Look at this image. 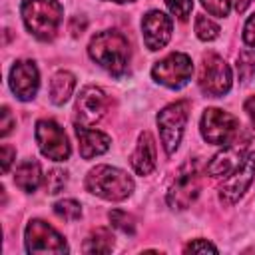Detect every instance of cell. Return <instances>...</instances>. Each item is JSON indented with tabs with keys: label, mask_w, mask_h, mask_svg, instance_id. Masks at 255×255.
<instances>
[{
	"label": "cell",
	"mask_w": 255,
	"mask_h": 255,
	"mask_svg": "<svg viewBox=\"0 0 255 255\" xmlns=\"http://www.w3.org/2000/svg\"><path fill=\"white\" fill-rule=\"evenodd\" d=\"M88 54L100 68H104L108 74L116 78L124 76L129 68L131 50L128 38L122 32L104 30L96 34L88 44Z\"/></svg>",
	"instance_id": "6da1fadb"
},
{
	"label": "cell",
	"mask_w": 255,
	"mask_h": 255,
	"mask_svg": "<svg viewBox=\"0 0 255 255\" xmlns=\"http://www.w3.org/2000/svg\"><path fill=\"white\" fill-rule=\"evenodd\" d=\"M20 14L28 32L42 42L56 36L64 18V10L58 0H24Z\"/></svg>",
	"instance_id": "7a4b0ae2"
},
{
	"label": "cell",
	"mask_w": 255,
	"mask_h": 255,
	"mask_svg": "<svg viewBox=\"0 0 255 255\" xmlns=\"http://www.w3.org/2000/svg\"><path fill=\"white\" fill-rule=\"evenodd\" d=\"M133 187L135 183L131 175L120 167L96 165L86 175V189L106 201H124L131 195Z\"/></svg>",
	"instance_id": "3957f363"
},
{
	"label": "cell",
	"mask_w": 255,
	"mask_h": 255,
	"mask_svg": "<svg viewBox=\"0 0 255 255\" xmlns=\"http://www.w3.org/2000/svg\"><path fill=\"white\" fill-rule=\"evenodd\" d=\"M199 191H201V163L197 157H191L175 171L167 187L165 199L171 209L183 211L197 199Z\"/></svg>",
	"instance_id": "277c9868"
},
{
	"label": "cell",
	"mask_w": 255,
	"mask_h": 255,
	"mask_svg": "<svg viewBox=\"0 0 255 255\" xmlns=\"http://www.w3.org/2000/svg\"><path fill=\"white\" fill-rule=\"evenodd\" d=\"M187 118H189V102L187 100L173 102V104L165 106L161 112H157L155 122H157V129H159V139H161V145L167 155H173L175 149L179 147Z\"/></svg>",
	"instance_id": "5b68a950"
},
{
	"label": "cell",
	"mask_w": 255,
	"mask_h": 255,
	"mask_svg": "<svg viewBox=\"0 0 255 255\" xmlns=\"http://www.w3.org/2000/svg\"><path fill=\"white\" fill-rule=\"evenodd\" d=\"M199 88L205 96L209 98H221L231 90L233 84V74L229 64L217 56V54H207L203 56L201 68H199Z\"/></svg>",
	"instance_id": "8992f818"
},
{
	"label": "cell",
	"mask_w": 255,
	"mask_h": 255,
	"mask_svg": "<svg viewBox=\"0 0 255 255\" xmlns=\"http://www.w3.org/2000/svg\"><path fill=\"white\" fill-rule=\"evenodd\" d=\"M199 129L205 141L215 145H227L239 133V120L219 108H207L201 116Z\"/></svg>",
	"instance_id": "52a82bcc"
},
{
	"label": "cell",
	"mask_w": 255,
	"mask_h": 255,
	"mask_svg": "<svg viewBox=\"0 0 255 255\" xmlns=\"http://www.w3.org/2000/svg\"><path fill=\"white\" fill-rule=\"evenodd\" d=\"M193 74V64L191 58L183 52H173L169 56H165L163 60L155 62L151 68V78L171 90H179L183 88Z\"/></svg>",
	"instance_id": "ba28073f"
},
{
	"label": "cell",
	"mask_w": 255,
	"mask_h": 255,
	"mask_svg": "<svg viewBox=\"0 0 255 255\" xmlns=\"http://www.w3.org/2000/svg\"><path fill=\"white\" fill-rule=\"evenodd\" d=\"M24 245L28 253H68L70 247L64 237L46 221L30 219L24 229Z\"/></svg>",
	"instance_id": "9c48e42d"
},
{
	"label": "cell",
	"mask_w": 255,
	"mask_h": 255,
	"mask_svg": "<svg viewBox=\"0 0 255 255\" xmlns=\"http://www.w3.org/2000/svg\"><path fill=\"white\" fill-rule=\"evenodd\" d=\"M36 141L40 151L52 159V161H66L72 153L68 135L64 131V128L60 124H56L54 120H38L36 122V129H34Z\"/></svg>",
	"instance_id": "30bf717a"
},
{
	"label": "cell",
	"mask_w": 255,
	"mask_h": 255,
	"mask_svg": "<svg viewBox=\"0 0 255 255\" xmlns=\"http://www.w3.org/2000/svg\"><path fill=\"white\" fill-rule=\"evenodd\" d=\"M253 177H255V153H245L239 165L219 185V201L225 205L237 203L249 189Z\"/></svg>",
	"instance_id": "8fae6325"
},
{
	"label": "cell",
	"mask_w": 255,
	"mask_h": 255,
	"mask_svg": "<svg viewBox=\"0 0 255 255\" xmlns=\"http://www.w3.org/2000/svg\"><path fill=\"white\" fill-rule=\"evenodd\" d=\"M8 84H10L12 94L18 100H22V102L34 100L38 94V88H40V72H38L36 64L32 60L14 62V66L10 70Z\"/></svg>",
	"instance_id": "7c38bea8"
},
{
	"label": "cell",
	"mask_w": 255,
	"mask_h": 255,
	"mask_svg": "<svg viewBox=\"0 0 255 255\" xmlns=\"http://www.w3.org/2000/svg\"><path fill=\"white\" fill-rule=\"evenodd\" d=\"M110 100L106 96V92L98 86H86L78 100H76V116H78V124L84 126H94L98 124L106 112H108Z\"/></svg>",
	"instance_id": "4fadbf2b"
},
{
	"label": "cell",
	"mask_w": 255,
	"mask_h": 255,
	"mask_svg": "<svg viewBox=\"0 0 255 255\" xmlns=\"http://www.w3.org/2000/svg\"><path fill=\"white\" fill-rule=\"evenodd\" d=\"M171 30H173V22L161 10H149L141 18L143 44L151 52H157L163 46H167V42L171 38Z\"/></svg>",
	"instance_id": "5bb4252c"
},
{
	"label": "cell",
	"mask_w": 255,
	"mask_h": 255,
	"mask_svg": "<svg viewBox=\"0 0 255 255\" xmlns=\"http://www.w3.org/2000/svg\"><path fill=\"white\" fill-rule=\"evenodd\" d=\"M247 143L249 139H243V141H229L227 145H223V149L219 153L213 155V159L207 163L205 171L211 175V177H223V175H229L237 165L239 161L245 157V149H247Z\"/></svg>",
	"instance_id": "9a60e30c"
},
{
	"label": "cell",
	"mask_w": 255,
	"mask_h": 255,
	"mask_svg": "<svg viewBox=\"0 0 255 255\" xmlns=\"http://www.w3.org/2000/svg\"><path fill=\"white\" fill-rule=\"evenodd\" d=\"M76 135L80 141V155L82 159H92L96 155H102L110 149V135L100 131V129H92L90 126L84 124H76Z\"/></svg>",
	"instance_id": "2e32d148"
},
{
	"label": "cell",
	"mask_w": 255,
	"mask_h": 255,
	"mask_svg": "<svg viewBox=\"0 0 255 255\" xmlns=\"http://www.w3.org/2000/svg\"><path fill=\"white\" fill-rule=\"evenodd\" d=\"M131 167L137 175H149L155 169V141L149 131H141L135 149L129 157Z\"/></svg>",
	"instance_id": "e0dca14e"
},
{
	"label": "cell",
	"mask_w": 255,
	"mask_h": 255,
	"mask_svg": "<svg viewBox=\"0 0 255 255\" xmlns=\"http://www.w3.org/2000/svg\"><path fill=\"white\" fill-rule=\"evenodd\" d=\"M76 90V76L68 70H60L50 80V102L54 106H64Z\"/></svg>",
	"instance_id": "ac0fdd59"
},
{
	"label": "cell",
	"mask_w": 255,
	"mask_h": 255,
	"mask_svg": "<svg viewBox=\"0 0 255 255\" xmlns=\"http://www.w3.org/2000/svg\"><path fill=\"white\" fill-rule=\"evenodd\" d=\"M14 183L26 191V193H34L40 183H42V167L36 159H24L14 173Z\"/></svg>",
	"instance_id": "d6986e66"
},
{
	"label": "cell",
	"mask_w": 255,
	"mask_h": 255,
	"mask_svg": "<svg viewBox=\"0 0 255 255\" xmlns=\"http://www.w3.org/2000/svg\"><path fill=\"white\" fill-rule=\"evenodd\" d=\"M114 239L116 237H114V233L110 229L98 227L86 237V241L82 245V251L84 253H110L114 249V243H116Z\"/></svg>",
	"instance_id": "ffe728a7"
},
{
	"label": "cell",
	"mask_w": 255,
	"mask_h": 255,
	"mask_svg": "<svg viewBox=\"0 0 255 255\" xmlns=\"http://www.w3.org/2000/svg\"><path fill=\"white\" fill-rule=\"evenodd\" d=\"M237 76L239 80L245 84L255 76V50L253 48H245L239 52L237 56Z\"/></svg>",
	"instance_id": "44dd1931"
},
{
	"label": "cell",
	"mask_w": 255,
	"mask_h": 255,
	"mask_svg": "<svg viewBox=\"0 0 255 255\" xmlns=\"http://www.w3.org/2000/svg\"><path fill=\"white\" fill-rule=\"evenodd\" d=\"M108 217H110L112 227L120 229L122 233H126V235H133L135 233V219L128 211H124V209H112L108 213Z\"/></svg>",
	"instance_id": "7402d4cb"
},
{
	"label": "cell",
	"mask_w": 255,
	"mask_h": 255,
	"mask_svg": "<svg viewBox=\"0 0 255 255\" xmlns=\"http://www.w3.org/2000/svg\"><path fill=\"white\" fill-rule=\"evenodd\" d=\"M219 26L211 20V18H207V16H203V14H199L197 18H195V34H197V38L199 40H203V42H211V40H215L217 36H219Z\"/></svg>",
	"instance_id": "603a6c76"
},
{
	"label": "cell",
	"mask_w": 255,
	"mask_h": 255,
	"mask_svg": "<svg viewBox=\"0 0 255 255\" xmlns=\"http://www.w3.org/2000/svg\"><path fill=\"white\" fill-rule=\"evenodd\" d=\"M54 213L66 221H76L82 217V205L76 199H62L54 203Z\"/></svg>",
	"instance_id": "cb8c5ba5"
},
{
	"label": "cell",
	"mask_w": 255,
	"mask_h": 255,
	"mask_svg": "<svg viewBox=\"0 0 255 255\" xmlns=\"http://www.w3.org/2000/svg\"><path fill=\"white\" fill-rule=\"evenodd\" d=\"M68 183V171L66 169H60V167H54L52 171H48L46 175V191L50 195H56L60 193Z\"/></svg>",
	"instance_id": "d4e9b609"
},
{
	"label": "cell",
	"mask_w": 255,
	"mask_h": 255,
	"mask_svg": "<svg viewBox=\"0 0 255 255\" xmlns=\"http://www.w3.org/2000/svg\"><path fill=\"white\" fill-rule=\"evenodd\" d=\"M165 4L177 20H187L193 10V0H165Z\"/></svg>",
	"instance_id": "484cf974"
},
{
	"label": "cell",
	"mask_w": 255,
	"mask_h": 255,
	"mask_svg": "<svg viewBox=\"0 0 255 255\" xmlns=\"http://www.w3.org/2000/svg\"><path fill=\"white\" fill-rule=\"evenodd\" d=\"M231 2L233 0H201V6L211 14V16H217V18H225L231 10Z\"/></svg>",
	"instance_id": "4316f807"
},
{
	"label": "cell",
	"mask_w": 255,
	"mask_h": 255,
	"mask_svg": "<svg viewBox=\"0 0 255 255\" xmlns=\"http://www.w3.org/2000/svg\"><path fill=\"white\" fill-rule=\"evenodd\" d=\"M185 253H217V247L213 243H209L207 239H195V241H189L185 247H183Z\"/></svg>",
	"instance_id": "83f0119b"
},
{
	"label": "cell",
	"mask_w": 255,
	"mask_h": 255,
	"mask_svg": "<svg viewBox=\"0 0 255 255\" xmlns=\"http://www.w3.org/2000/svg\"><path fill=\"white\" fill-rule=\"evenodd\" d=\"M243 42L247 46H255V14H251L243 26Z\"/></svg>",
	"instance_id": "f1b7e54d"
},
{
	"label": "cell",
	"mask_w": 255,
	"mask_h": 255,
	"mask_svg": "<svg viewBox=\"0 0 255 255\" xmlns=\"http://www.w3.org/2000/svg\"><path fill=\"white\" fill-rule=\"evenodd\" d=\"M16 126V122H14V118H12V114H10V110L4 106L2 108V124H0V135L2 137H6L10 131H12V128Z\"/></svg>",
	"instance_id": "f546056e"
},
{
	"label": "cell",
	"mask_w": 255,
	"mask_h": 255,
	"mask_svg": "<svg viewBox=\"0 0 255 255\" xmlns=\"http://www.w3.org/2000/svg\"><path fill=\"white\" fill-rule=\"evenodd\" d=\"M14 157H16V149L4 143L2 145V173H8L10 171V165H12Z\"/></svg>",
	"instance_id": "4dcf8cb0"
},
{
	"label": "cell",
	"mask_w": 255,
	"mask_h": 255,
	"mask_svg": "<svg viewBox=\"0 0 255 255\" xmlns=\"http://www.w3.org/2000/svg\"><path fill=\"white\" fill-rule=\"evenodd\" d=\"M86 26H88V22H86L84 16H74L70 20V32H72V36H80L86 30Z\"/></svg>",
	"instance_id": "1f68e13d"
},
{
	"label": "cell",
	"mask_w": 255,
	"mask_h": 255,
	"mask_svg": "<svg viewBox=\"0 0 255 255\" xmlns=\"http://www.w3.org/2000/svg\"><path fill=\"white\" fill-rule=\"evenodd\" d=\"M243 110H245L247 118L251 120V126H253V129H255V96H249V98L245 100V104H243Z\"/></svg>",
	"instance_id": "d6a6232c"
},
{
	"label": "cell",
	"mask_w": 255,
	"mask_h": 255,
	"mask_svg": "<svg viewBox=\"0 0 255 255\" xmlns=\"http://www.w3.org/2000/svg\"><path fill=\"white\" fill-rule=\"evenodd\" d=\"M251 2H253V0H233V6H235V10L241 14V12H245V10L249 8Z\"/></svg>",
	"instance_id": "836d02e7"
},
{
	"label": "cell",
	"mask_w": 255,
	"mask_h": 255,
	"mask_svg": "<svg viewBox=\"0 0 255 255\" xmlns=\"http://www.w3.org/2000/svg\"><path fill=\"white\" fill-rule=\"evenodd\" d=\"M108 2H116V4H126V2H133V0H108Z\"/></svg>",
	"instance_id": "e575fe53"
}]
</instances>
